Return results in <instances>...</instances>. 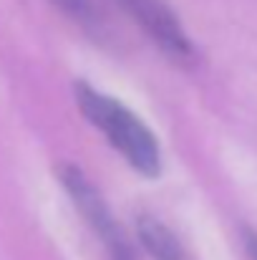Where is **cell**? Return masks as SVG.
<instances>
[{"instance_id":"1","label":"cell","mask_w":257,"mask_h":260,"mask_svg":"<svg viewBox=\"0 0 257 260\" xmlns=\"http://www.w3.org/2000/svg\"><path fill=\"white\" fill-rule=\"evenodd\" d=\"M76 104L86 119L106 134L111 147L144 177H157L162 170V149L149 126L129 111L121 101L91 88L88 84H76Z\"/></svg>"},{"instance_id":"2","label":"cell","mask_w":257,"mask_h":260,"mask_svg":"<svg viewBox=\"0 0 257 260\" xmlns=\"http://www.w3.org/2000/svg\"><path fill=\"white\" fill-rule=\"evenodd\" d=\"M58 177H61L63 189L68 192L71 202L76 205V210L86 220V225L101 240L108 260H134V250H131L126 235L121 233L119 222L114 220V212H111L108 202L103 200L98 187L86 177L84 170L76 167V165H61Z\"/></svg>"},{"instance_id":"3","label":"cell","mask_w":257,"mask_h":260,"mask_svg":"<svg viewBox=\"0 0 257 260\" xmlns=\"http://www.w3.org/2000/svg\"><path fill=\"white\" fill-rule=\"evenodd\" d=\"M144 30L146 36L179 63H192L194 61V46L189 36L184 33L179 18L167 8L162 0H116Z\"/></svg>"},{"instance_id":"4","label":"cell","mask_w":257,"mask_h":260,"mask_svg":"<svg viewBox=\"0 0 257 260\" xmlns=\"http://www.w3.org/2000/svg\"><path fill=\"white\" fill-rule=\"evenodd\" d=\"M136 228H139V240L144 250L152 255V260H184L179 240L162 220L152 215H141L136 220Z\"/></svg>"},{"instance_id":"5","label":"cell","mask_w":257,"mask_h":260,"mask_svg":"<svg viewBox=\"0 0 257 260\" xmlns=\"http://www.w3.org/2000/svg\"><path fill=\"white\" fill-rule=\"evenodd\" d=\"M51 3L58 5L63 13H68L74 20H79L88 30H101V25H103V18L93 0H51Z\"/></svg>"},{"instance_id":"6","label":"cell","mask_w":257,"mask_h":260,"mask_svg":"<svg viewBox=\"0 0 257 260\" xmlns=\"http://www.w3.org/2000/svg\"><path fill=\"white\" fill-rule=\"evenodd\" d=\"M245 245H247L250 258L257 260V233H252V230H245Z\"/></svg>"}]
</instances>
